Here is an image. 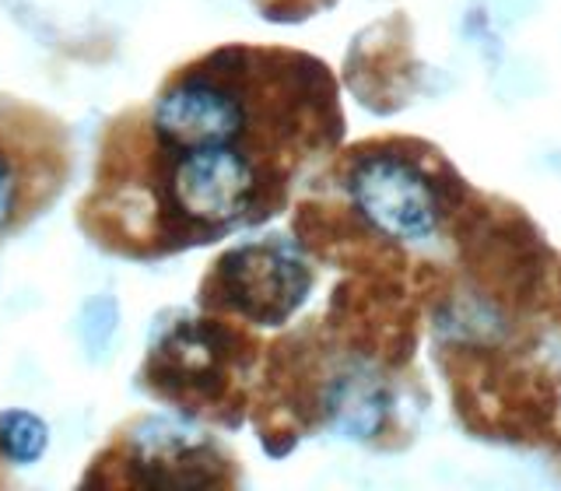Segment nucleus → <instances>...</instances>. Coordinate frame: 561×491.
Here are the masks:
<instances>
[{"mask_svg":"<svg viewBox=\"0 0 561 491\" xmlns=\"http://www.w3.org/2000/svg\"><path fill=\"white\" fill-rule=\"evenodd\" d=\"M70 175V137L57 116L0 92V242L57 201Z\"/></svg>","mask_w":561,"mask_h":491,"instance_id":"nucleus-1","label":"nucleus"},{"mask_svg":"<svg viewBox=\"0 0 561 491\" xmlns=\"http://www.w3.org/2000/svg\"><path fill=\"white\" fill-rule=\"evenodd\" d=\"M0 446L11 456V460H32V456H39L43 446H46V429L43 421H35L32 414H4L0 418Z\"/></svg>","mask_w":561,"mask_h":491,"instance_id":"nucleus-2","label":"nucleus"}]
</instances>
